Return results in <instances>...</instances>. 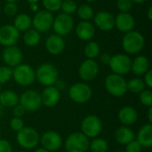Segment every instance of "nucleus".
<instances>
[{
  "mask_svg": "<svg viewBox=\"0 0 152 152\" xmlns=\"http://www.w3.org/2000/svg\"><path fill=\"white\" fill-rule=\"evenodd\" d=\"M144 37L138 31H129L122 39V46L124 50L130 54H135L142 51L144 46Z\"/></svg>",
  "mask_w": 152,
  "mask_h": 152,
  "instance_id": "nucleus-1",
  "label": "nucleus"
},
{
  "mask_svg": "<svg viewBox=\"0 0 152 152\" xmlns=\"http://www.w3.org/2000/svg\"><path fill=\"white\" fill-rule=\"evenodd\" d=\"M36 73V78L38 82L45 86H51L57 83L59 73L57 69L49 63H44L40 65Z\"/></svg>",
  "mask_w": 152,
  "mask_h": 152,
  "instance_id": "nucleus-2",
  "label": "nucleus"
},
{
  "mask_svg": "<svg viewBox=\"0 0 152 152\" xmlns=\"http://www.w3.org/2000/svg\"><path fill=\"white\" fill-rule=\"evenodd\" d=\"M105 88L109 94L115 97H122L127 92L126 79L117 74H110L106 77Z\"/></svg>",
  "mask_w": 152,
  "mask_h": 152,
  "instance_id": "nucleus-3",
  "label": "nucleus"
},
{
  "mask_svg": "<svg viewBox=\"0 0 152 152\" xmlns=\"http://www.w3.org/2000/svg\"><path fill=\"white\" fill-rule=\"evenodd\" d=\"M12 77L20 86H28L34 83L36 79V73L29 65L19 64L18 66L14 67Z\"/></svg>",
  "mask_w": 152,
  "mask_h": 152,
  "instance_id": "nucleus-4",
  "label": "nucleus"
},
{
  "mask_svg": "<svg viewBox=\"0 0 152 152\" xmlns=\"http://www.w3.org/2000/svg\"><path fill=\"white\" fill-rule=\"evenodd\" d=\"M40 137L38 133L31 127H23L17 132V142L24 149L29 150L35 148L39 142Z\"/></svg>",
  "mask_w": 152,
  "mask_h": 152,
  "instance_id": "nucleus-5",
  "label": "nucleus"
},
{
  "mask_svg": "<svg viewBox=\"0 0 152 152\" xmlns=\"http://www.w3.org/2000/svg\"><path fill=\"white\" fill-rule=\"evenodd\" d=\"M89 140L82 133H73L65 142V149L68 152H86L89 148Z\"/></svg>",
  "mask_w": 152,
  "mask_h": 152,
  "instance_id": "nucleus-6",
  "label": "nucleus"
},
{
  "mask_svg": "<svg viewBox=\"0 0 152 152\" xmlns=\"http://www.w3.org/2000/svg\"><path fill=\"white\" fill-rule=\"evenodd\" d=\"M69 95L74 102L83 104L87 102L91 99L93 95V91L87 84L77 83L71 86V87L69 88Z\"/></svg>",
  "mask_w": 152,
  "mask_h": 152,
  "instance_id": "nucleus-7",
  "label": "nucleus"
},
{
  "mask_svg": "<svg viewBox=\"0 0 152 152\" xmlns=\"http://www.w3.org/2000/svg\"><path fill=\"white\" fill-rule=\"evenodd\" d=\"M102 129V124L101 119L94 116L89 115L86 117L81 124L82 134L87 138H95L97 137Z\"/></svg>",
  "mask_w": 152,
  "mask_h": 152,
  "instance_id": "nucleus-8",
  "label": "nucleus"
},
{
  "mask_svg": "<svg viewBox=\"0 0 152 152\" xmlns=\"http://www.w3.org/2000/svg\"><path fill=\"white\" fill-rule=\"evenodd\" d=\"M109 64L114 74L123 76L131 70L132 60L126 54H117L110 58Z\"/></svg>",
  "mask_w": 152,
  "mask_h": 152,
  "instance_id": "nucleus-9",
  "label": "nucleus"
},
{
  "mask_svg": "<svg viewBox=\"0 0 152 152\" xmlns=\"http://www.w3.org/2000/svg\"><path fill=\"white\" fill-rule=\"evenodd\" d=\"M19 103L26 111H36L42 105L41 95L35 90H27L19 98Z\"/></svg>",
  "mask_w": 152,
  "mask_h": 152,
  "instance_id": "nucleus-10",
  "label": "nucleus"
},
{
  "mask_svg": "<svg viewBox=\"0 0 152 152\" xmlns=\"http://www.w3.org/2000/svg\"><path fill=\"white\" fill-rule=\"evenodd\" d=\"M53 20L54 18L50 12L43 10L37 12L35 14L32 20V24L35 29L38 32H45L49 30L53 27Z\"/></svg>",
  "mask_w": 152,
  "mask_h": 152,
  "instance_id": "nucleus-11",
  "label": "nucleus"
},
{
  "mask_svg": "<svg viewBox=\"0 0 152 152\" xmlns=\"http://www.w3.org/2000/svg\"><path fill=\"white\" fill-rule=\"evenodd\" d=\"M53 27L59 36H66L69 34L73 28V19L66 13H60L53 20Z\"/></svg>",
  "mask_w": 152,
  "mask_h": 152,
  "instance_id": "nucleus-12",
  "label": "nucleus"
},
{
  "mask_svg": "<svg viewBox=\"0 0 152 152\" xmlns=\"http://www.w3.org/2000/svg\"><path fill=\"white\" fill-rule=\"evenodd\" d=\"M19 37V30L13 25H4L0 28V45L5 47L14 45Z\"/></svg>",
  "mask_w": 152,
  "mask_h": 152,
  "instance_id": "nucleus-13",
  "label": "nucleus"
},
{
  "mask_svg": "<svg viewBox=\"0 0 152 152\" xmlns=\"http://www.w3.org/2000/svg\"><path fill=\"white\" fill-rule=\"evenodd\" d=\"M42 147L48 151H58L62 145L61 136L54 131L45 132L40 138Z\"/></svg>",
  "mask_w": 152,
  "mask_h": 152,
  "instance_id": "nucleus-14",
  "label": "nucleus"
},
{
  "mask_svg": "<svg viewBox=\"0 0 152 152\" xmlns=\"http://www.w3.org/2000/svg\"><path fill=\"white\" fill-rule=\"evenodd\" d=\"M99 72V66L95 61L92 59L86 60L79 67L78 74L79 77L85 81L94 80Z\"/></svg>",
  "mask_w": 152,
  "mask_h": 152,
  "instance_id": "nucleus-15",
  "label": "nucleus"
},
{
  "mask_svg": "<svg viewBox=\"0 0 152 152\" xmlns=\"http://www.w3.org/2000/svg\"><path fill=\"white\" fill-rule=\"evenodd\" d=\"M41 95V102L46 107H54L61 99L60 90L53 86H46Z\"/></svg>",
  "mask_w": 152,
  "mask_h": 152,
  "instance_id": "nucleus-16",
  "label": "nucleus"
},
{
  "mask_svg": "<svg viewBox=\"0 0 152 152\" xmlns=\"http://www.w3.org/2000/svg\"><path fill=\"white\" fill-rule=\"evenodd\" d=\"M95 25L103 31L111 30L115 27V18L114 16L105 11L98 12L94 16Z\"/></svg>",
  "mask_w": 152,
  "mask_h": 152,
  "instance_id": "nucleus-17",
  "label": "nucleus"
},
{
  "mask_svg": "<svg viewBox=\"0 0 152 152\" xmlns=\"http://www.w3.org/2000/svg\"><path fill=\"white\" fill-rule=\"evenodd\" d=\"M3 59L8 66L16 67L22 60L21 51L14 45L7 46L3 52Z\"/></svg>",
  "mask_w": 152,
  "mask_h": 152,
  "instance_id": "nucleus-18",
  "label": "nucleus"
},
{
  "mask_svg": "<svg viewBox=\"0 0 152 152\" xmlns=\"http://www.w3.org/2000/svg\"><path fill=\"white\" fill-rule=\"evenodd\" d=\"M134 17L128 12H121L115 18V26L123 32H129L134 27Z\"/></svg>",
  "mask_w": 152,
  "mask_h": 152,
  "instance_id": "nucleus-19",
  "label": "nucleus"
},
{
  "mask_svg": "<svg viewBox=\"0 0 152 152\" xmlns=\"http://www.w3.org/2000/svg\"><path fill=\"white\" fill-rule=\"evenodd\" d=\"M118 119L124 126H131L137 121L138 113L134 107L126 106L118 111Z\"/></svg>",
  "mask_w": 152,
  "mask_h": 152,
  "instance_id": "nucleus-20",
  "label": "nucleus"
},
{
  "mask_svg": "<svg viewBox=\"0 0 152 152\" xmlns=\"http://www.w3.org/2000/svg\"><path fill=\"white\" fill-rule=\"evenodd\" d=\"M45 47L51 54L57 55L63 51L65 47V43L61 36L52 35L47 38L45 42Z\"/></svg>",
  "mask_w": 152,
  "mask_h": 152,
  "instance_id": "nucleus-21",
  "label": "nucleus"
},
{
  "mask_svg": "<svg viewBox=\"0 0 152 152\" xmlns=\"http://www.w3.org/2000/svg\"><path fill=\"white\" fill-rule=\"evenodd\" d=\"M76 33L77 37L82 40H89L91 39L95 34L94 26L86 20L81 21L76 28Z\"/></svg>",
  "mask_w": 152,
  "mask_h": 152,
  "instance_id": "nucleus-22",
  "label": "nucleus"
},
{
  "mask_svg": "<svg viewBox=\"0 0 152 152\" xmlns=\"http://www.w3.org/2000/svg\"><path fill=\"white\" fill-rule=\"evenodd\" d=\"M142 147L151 148L152 147V126L151 124L144 125L137 134L136 140Z\"/></svg>",
  "mask_w": 152,
  "mask_h": 152,
  "instance_id": "nucleus-23",
  "label": "nucleus"
},
{
  "mask_svg": "<svg viewBox=\"0 0 152 152\" xmlns=\"http://www.w3.org/2000/svg\"><path fill=\"white\" fill-rule=\"evenodd\" d=\"M150 69V61L145 56H138L132 61L131 70L134 75H144Z\"/></svg>",
  "mask_w": 152,
  "mask_h": 152,
  "instance_id": "nucleus-24",
  "label": "nucleus"
},
{
  "mask_svg": "<svg viewBox=\"0 0 152 152\" xmlns=\"http://www.w3.org/2000/svg\"><path fill=\"white\" fill-rule=\"evenodd\" d=\"M134 133L132 129L126 126H121L117 129L115 133V138L119 144L126 145L133 140H134Z\"/></svg>",
  "mask_w": 152,
  "mask_h": 152,
  "instance_id": "nucleus-25",
  "label": "nucleus"
},
{
  "mask_svg": "<svg viewBox=\"0 0 152 152\" xmlns=\"http://www.w3.org/2000/svg\"><path fill=\"white\" fill-rule=\"evenodd\" d=\"M0 104L4 108H12L19 104V96L13 91L6 90L0 93Z\"/></svg>",
  "mask_w": 152,
  "mask_h": 152,
  "instance_id": "nucleus-26",
  "label": "nucleus"
},
{
  "mask_svg": "<svg viewBox=\"0 0 152 152\" xmlns=\"http://www.w3.org/2000/svg\"><path fill=\"white\" fill-rule=\"evenodd\" d=\"M32 23L31 18L25 13H20L17 15V17L14 20V27L19 30V31H25L28 30Z\"/></svg>",
  "mask_w": 152,
  "mask_h": 152,
  "instance_id": "nucleus-27",
  "label": "nucleus"
},
{
  "mask_svg": "<svg viewBox=\"0 0 152 152\" xmlns=\"http://www.w3.org/2000/svg\"><path fill=\"white\" fill-rule=\"evenodd\" d=\"M24 42L28 46H35L40 41L39 32L36 29H28L24 35Z\"/></svg>",
  "mask_w": 152,
  "mask_h": 152,
  "instance_id": "nucleus-28",
  "label": "nucleus"
},
{
  "mask_svg": "<svg viewBox=\"0 0 152 152\" xmlns=\"http://www.w3.org/2000/svg\"><path fill=\"white\" fill-rule=\"evenodd\" d=\"M127 91L134 94H140L145 89L144 81L141 78H133L129 82H126Z\"/></svg>",
  "mask_w": 152,
  "mask_h": 152,
  "instance_id": "nucleus-29",
  "label": "nucleus"
},
{
  "mask_svg": "<svg viewBox=\"0 0 152 152\" xmlns=\"http://www.w3.org/2000/svg\"><path fill=\"white\" fill-rule=\"evenodd\" d=\"M89 148L92 152H107L109 149V144L104 139L95 138L89 144Z\"/></svg>",
  "mask_w": 152,
  "mask_h": 152,
  "instance_id": "nucleus-30",
  "label": "nucleus"
},
{
  "mask_svg": "<svg viewBox=\"0 0 152 152\" xmlns=\"http://www.w3.org/2000/svg\"><path fill=\"white\" fill-rule=\"evenodd\" d=\"M85 54L88 59H94L100 54V46L96 42H89L85 47Z\"/></svg>",
  "mask_w": 152,
  "mask_h": 152,
  "instance_id": "nucleus-31",
  "label": "nucleus"
},
{
  "mask_svg": "<svg viewBox=\"0 0 152 152\" xmlns=\"http://www.w3.org/2000/svg\"><path fill=\"white\" fill-rule=\"evenodd\" d=\"M77 14L80 19L87 21L94 17V12L91 6H89L88 4H83L77 9Z\"/></svg>",
  "mask_w": 152,
  "mask_h": 152,
  "instance_id": "nucleus-32",
  "label": "nucleus"
},
{
  "mask_svg": "<svg viewBox=\"0 0 152 152\" xmlns=\"http://www.w3.org/2000/svg\"><path fill=\"white\" fill-rule=\"evenodd\" d=\"M62 0H42L43 5L48 12H57L61 9Z\"/></svg>",
  "mask_w": 152,
  "mask_h": 152,
  "instance_id": "nucleus-33",
  "label": "nucleus"
},
{
  "mask_svg": "<svg viewBox=\"0 0 152 152\" xmlns=\"http://www.w3.org/2000/svg\"><path fill=\"white\" fill-rule=\"evenodd\" d=\"M61 9L63 11V13L70 15L77 10V4L73 0H64L61 2Z\"/></svg>",
  "mask_w": 152,
  "mask_h": 152,
  "instance_id": "nucleus-34",
  "label": "nucleus"
},
{
  "mask_svg": "<svg viewBox=\"0 0 152 152\" xmlns=\"http://www.w3.org/2000/svg\"><path fill=\"white\" fill-rule=\"evenodd\" d=\"M140 102L142 105L146 107L152 106V92L151 90L144 89L142 92L140 93Z\"/></svg>",
  "mask_w": 152,
  "mask_h": 152,
  "instance_id": "nucleus-35",
  "label": "nucleus"
},
{
  "mask_svg": "<svg viewBox=\"0 0 152 152\" xmlns=\"http://www.w3.org/2000/svg\"><path fill=\"white\" fill-rule=\"evenodd\" d=\"M12 76V70L8 68L2 66L0 67V85L7 83Z\"/></svg>",
  "mask_w": 152,
  "mask_h": 152,
  "instance_id": "nucleus-36",
  "label": "nucleus"
},
{
  "mask_svg": "<svg viewBox=\"0 0 152 152\" xmlns=\"http://www.w3.org/2000/svg\"><path fill=\"white\" fill-rule=\"evenodd\" d=\"M10 126L11 128L15 131V132H19L20 130H21L24 127V121L22 120L21 118H12L10 121Z\"/></svg>",
  "mask_w": 152,
  "mask_h": 152,
  "instance_id": "nucleus-37",
  "label": "nucleus"
},
{
  "mask_svg": "<svg viewBox=\"0 0 152 152\" xmlns=\"http://www.w3.org/2000/svg\"><path fill=\"white\" fill-rule=\"evenodd\" d=\"M117 5L121 12H128L132 9L133 2L131 0H118Z\"/></svg>",
  "mask_w": 152,
  "mask_h": 152,
  "instance_id": "nucleus-38",
  "label": "nucleus"
},
{
  "mask_svg": "<svg viewBox=\"0 0 152 152\" xmlns=\"http://www.w3.org/2000/svg\"><path fill=\"white\" fill-rule=\"evenodd\" d=\"M4 13L7 16L12 17V16H14L17 13L18 7H17V5L14 3H8L7 2V4L4 5Z\"/></svg>",
  "mask_w": 152,
  "mask_h": 152,
  "instance_id": "nucleus-39",
  "label": "nucleus"
},
{
  "mask_svg": "<svg viewBox=\"0 0 152 152\" xmlns=\"http://www.w3.org/2000/svg\"><path fill=\"white\" fill-rule=\"evenodd\" d=\"M142 148V147L136 140H133L132 142H130L129 143L126 144V152H141Z\"/></svg>",
  "mask_w": 152,
  "mask_h": 152,
  "instance_id": "nucleus-40",
  "label": "nucleus"
},
{
  "mask_svg": "<svg viewBox=\"0 0 152 152\" xmlns=\"http://www.w3.org/2000/svg\"><path fill=\"white\" fill-rule=\"evenodd\" d=\"M0 152H12V147L8 141L0 140Z\"/></svg>",
  "mask_w": 152,
  "mask_h": 152,
  "instance_id": "nucleus-41",
  "label": "nucleus"
},
{
  "mask_svg": "<svg viewBox=\"0 0 152 152\" xmlns=\"http://www.w3.org/2000/svg\"><path fill=\"white\" fill-rule=\"evenodd\" d=\"M25 112H26L25 109H24L20 103L17 104V105H15V106L13 107L12 113H13L14 117H16V118H21V117L24 115Z\"/></svg>",
  "mask_w": 152,
  "mask_h": 152,
  "instance_id": "nucleus-42",
  "label": "nucleus"
},
{
  "mask_svg": "<svg viewBox=\"0 0 152 152\" xmlns=\"http://www.w3.org/2000/svg\"><path fill=\"white\" fill-rule=\"evenodd\" d=\"M144 84H145V86H147L149 88H151L152 87V71L151 69H149V70L145 73Z\"/></svg>",
  "mask_w": 152,
  "mask_h": 152,
  "instance_id": "nucleus-43",
  "label": "nucleus"
},
{
  "mask_svg": "<svg viewBox=\"0 0 152 152\" xmlns=\"http://www.w3.org/2000/svg\"><path fill=\"white\" fill-rule=\"evenodd\" d=\"M110 56L108 54V53H103L102 55H101V61L103 63V64H109L110 63Z\"/></svg>",
  "mask_w": 152,
  "mask_h": 152,
  "instance_id": "nucleus-44",
  "label": "nucleus"
},
{
  "mask_svg": "<svg viewBox=\"0 0 152 152\" xmlns=\"http://www.w3.org/2000/svg\"><path fill=\"white\" fill-rule=\"evenodd\" d=\"M148 119H149L150 124H151L152 123V108L151 107H150V109H149V112H148Z\"/></svg>",
  "mask_w": 152,
  "mask_h": 152,
  "instance_id": "nucleus-45",
  "label": "nucleus"
},
{
  "mask_svg": "<svg viewBox=\"0 0 152 152\" xmlns=\"http://www.w3.org/2000/svg\"><path fill=\"white\" fill-rule=\"evenodd\" d=\"M37 5L36 4V3H31L30 4V10L32 11V12H37Z\"/></svg>",
  "mask_w": 152,
  "mask_h": 152,
  "instance_id": "nucleus-46",
  "label": "nucleus"
},
{
  "mask_svg": "<svg viewBox=\"0 0 152 152\" xmlns=\"http://www.w3.org/2000/svg\"><path fill=\"white\" fill-rule=\"evenodd\" d=\"M148 17H149V20H152V8L150 7L149 11H148Z\"/></svg>",
  "mask_w": 152,
  "mask_h": 152,
  "instance_id": "nucleus-47",
  "label": "nucleus"
},
{
  "mask_svg": "<svg viewBox=\"0 0 152 152\" xmlns=\"http://www.w3.org/2000/svg\"><path fill=\"white\" fill-rule=\"evenodd\" d=\"M3 115H4V107L0 104V118L3 117Z\"/></svg>",
  "mask_w": 152,
  "mask_h": 152,
  "instance_id": "nucleus-48",
  "label": "nucleus"
},
{
  "mask_svg": "<svg viewBox=\"0 0 152 152\" xmlns=\"http://www.w3.org/2000/svg\"><path fill=\"white\" fill-rule=\"evenodd\" d=\"M132 2H134V3H136V4H142V3H143V2H145L146 0H131Z\"/></svg>",
  "mask_w": 152,
  "mask_h": 152,
  "instance_id": "nucleus-49",
  "label": "nucleus"
},
{
  "mask_svg": "<svg viewBox=\"0 0 152 152\" xmlns=\"http://www.w3.org/2000/svg\"><path fill=\"white\" fill-rule=\"evenodd\" d=\"M35 152H49L48 151H46V150H45L44 148H40V149H37V151Z\"/></svg>",
  "mask_w": 152,
  "mask_h": 152,
  "instance_id": "nucleus-50",
  "label": "nucleus"
},
{
  "mask_svg": "<svg viewBox=\"0 0 152 152\" xmlns=\"http://www.w3.org/2000/svg\"><path fill=\"white\" fill-rule=\"evenodd\" d=\"M27 1H28V3H30V4H31V3H37V1H39V0H27Z\"/></svg>",
  "mask_w": 152,
  "mask_h": 152,
  "instance_id": "nucleus-51",
  "label": "nucleus"
},
{
  "mask_svg": "<svg viewBox=\"0 0 152 152\" xmlns=\"http://www.w3.org/2000/svg\"><path fill=\"white\" fill-rule=\"evenodd\" d=\"M8 3H15L16 1H18V0H6Z\"/></svg>",
  "mask_w": 152,
  "mask_h": 152,
  "instance_id": "nucleus-52",
  "label": "nucleus"
},
{
  "mask_svg": "<svg viewBox=\"0 0 152 152\" xmlns=\"http://www.w3.org/2000/svg\"><path fill=\"white\" fill-rule=\"evenodd\" d=\"M86 1H87L88 3H92V2H94L95 0H86Z\"/></svg>",
  "mask_w": 152,
  "mask_h": 152,
  "instance_id": "nucleus-53",
  "label": "nucleus"
},
{
  "mask_svg": "<svg viewBox=\"0 0 152 152\" xmlns=\"http://www.w3.org/2000/svg\"><path fill=\"white\" fill-rule=\"evenodd\" d=\"M0 93H1V86H0Z\"/></svg>",
  "mask_w": 152,
  "mask_h": 152,
  "instance_id": "nucleus-54",
  "label": "nucleus"
},
{
  "mask_svg": "<svg viewBox=\"0 0 152 152\" xmlns=\"http://www.w3.org/2000/svg\"><path fill=\"white\" fill-rule=\"evenodd\" d=\"M0 136H1V131H0Z\"/></svg>",
  "mask_w": 152,
  "mask_h": 152,
  "instance_id": "nucleus-55",
  "label": "nucleus"
},
{
  "mask_svg": "<svg viewBox=\"0 0 152 152\" xmlns=\"http://www.w3.org/2000/svg\"><path fill=\"white\" fill-rule=\"evenodd\" d=\"M118 152H124V151H118Z\"/></svg>",
  "mask_w": 152,
  "mask_h": 152,
  "instance_id": "nucleus-56",
  "label": "nucleus"
},
{
  "mask_svg": "<svg viewBox=\"0 0 152 152\" xmlns=\"http://www.w3.org/2000/svg\"><path fill=\"white\" fill-rule=\"evenodd\" d=\"M20 152H24V151H20Z\"/></svg>",
  "mask_w": 152,
  "mask_h": 152,
  "instance_id": "nucleus-57",
  "label": "nucleus"
}]
</instances>
